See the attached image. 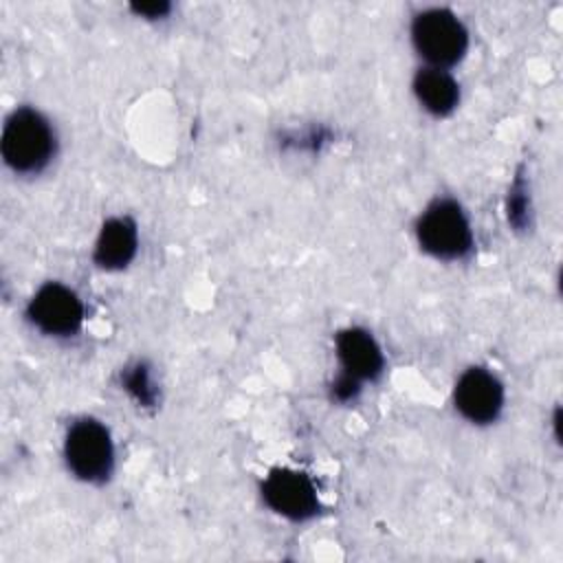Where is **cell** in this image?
Returning a JSON list of instances; mask_svg holds the SVG:
<instances>
[{"mask_svg": "<svg viewBox=\"0 0 563 563\" xmlns=\"http://www.w3.org/2000/svg\"><path fill=\"white\" fill-rule=\"evenodd\" d=\"M55 132L44 114L18 108L2 130V158L18 174H37L55 156Z\"/></svg>", "mask_w": 563, "mask_h": 563, "instance_id": "obj_1", "label": "cell"}, {"mask_svg": "<svg viewBox=\"0 0 563 563\" xmlns=\"http://www.w3.org/2000/svg\"><path fill=\"white\" fill-rule=\"evenodd\" d=\"M420 246L440 260H460L473 246V231L462 207L442 198L431 202L416 224Z\"/></svg>", "mask_w": 563, "mask_h": 563, "instance_id": "obj_2", "label": "cell"}, {"mask_svg": "<svg viewBox=\"0 0 563 563\" xmlns=\"http://www.w3.org/2000/svg\"><path fill=\"white\" fill-rule=\"evenodd\" d=\"M411 40L416 51L433 66L446 68L457 64L468 46V33L460 18L449 9H424L413 18Z\"/></svg>", "mask_w": 563, "mask_h": 563, "instance_id": "obj_3", "label": "cell"}, {"mask_svg": "<svg viewBox=\"0 0 563 563\" xmlns=\"http://www.w3.org/2000/svg\"><path fill=\"white\" fill-rule=\"evenodd\" d=\"M64 455L68 468L79 479L92 484L108 479L114 466L110 431L95 418L75 420L64 440Z\"/></svg>", "mask_w": 563, "mask_h": 563, "instance_id": "obj_4", "label": "cell"}, {"mask_svg": "<svg viewBox=\"0 0 563 563\" xmlns=\"http://www.w3.org/2000/svg\"><path fill=\"white\" fill-rule=\"evenodd\" d=\"M26 314L31 323L51 336H70L81 328L84 306L81 299L64 284H44L29 301Z\"/></svg>", "mask_w": 563, "mask_h": 563, "instance_id": "obj_5", "label": "cell"}, {"mask_svg": "<svg viewBox=\"0 0 563 563\" xmlns=\"http://www.w3.org/2000/svg\"><path fill=\"white\" fill-rule=\"evenodd\" d=\"M262 497L268 508L292 521H306L319 510L314 484L292 468H273L262 482Z\"/></svg>", "mask_w": 563, "mask_h": 563, "instance_id": "obj_6", "label": "cell"}, {"mask_svg": "<svg viewBox=\"0 0 563 563\" xmlns=\"http://www.w3.org/2000/svg\"><path fill=\"white\" fill-rule=\"evenodd\" d=\"M455 409L473 424L497 420L504 407V387L499 378L484 367H468L455 383Z\"/></svg>", "mask_w": 563, "mask_h": 563, "instance_id": "obj_7", "label": "cell"}, {"mask_svg": "<svg viewBox=\"0 0 563 563\" xmlns=\"http://www.w3.org/2000/svg\"><path fill=\"white\" fill-rule=\"evenodd\" d=\"M336 356L343 374L363 380H374L383 372V352L374 336L363 328L341 330L336 336Z\"/></svg>", "mask_w": 563, "mask_h": 563, "instance_id": "obj_8", "label": "cell"}, {"mask_svg": "<svg viewBox=\"0 0 563 563\" xmlns=\"http://www.w3.org/2000/svg\"><path fill=\"white\" fill-rule=\"evenodd\" d=\"M139 249L136 224L130 218H110L103 222L95 242V262L101 268L117 271L128 266Z\"/></svg>", "mask_w": 563, "mask_h": 563, "instance_id": "obj_9", "label": "cell"}, {"mask_svg": "<svg viewBox=\"0 0 563 563\" xmlns=\"http://www.w3.org/2000/svg\"><path fill=\"white\" fill-rule=\"evenodd\" d=\"M413 92L433 117H446L460 101V86L444 68H420L413 77Z\"/></svg>", "mask_w": 563, "mask_h": 563, "instance_id": "obj_10", "label": "cell"}, {"mask_svg": "<svg viewBox=\"0 0 563 563\" xmlns=\"http://www.w3.org/2000/svg\"><path fill=\"white\" fill-rule=\"evenodd\" d=\"M125 389L141 402V405H154L156 400V387L150 378V372L143 363H136L134 367H128L123 374Z\"/></svg>", "mask_w": 563, "mask_h": 563, "instance_id": "obj_11", "label": "cell"}, {"mask_svg": "<svg viewBox=\"0 0 563 563\" xmlns=\"http://www.w3.org/2000/svg\"><path fill=\"white\" fill-rule=\"evenodd\" d=\"M508 220L515 227H526L528 222V187L521 178H517L510 187V196H508Z\"/></svg>", "mask_w": 563, "mask_h": 563, "instance_id": "obj_12", "label": "cell"}, {"mask_svg": "<svg viewBox=\"0 0 563 563\" xmlns=\"http://www.w3.org/2000/svg\"><path fill=\"white\" fill-rule=\"evenodd\" d=\"M358 389H361V383H358L356 378L343 374V372H341L339 378L332 383V396H334L336 400H341V402H347V400L356 398Z\"/></svg>", "mask_w": 563, "mask_h": 563, "instance_id": "obj_13", "label": "cell"}, {"mask_svg": "<svg viewBox=\"0 0 563 563\" xmlns=\"http://www.w3.org/2000/svg\"><path fill=\"white\" fill-rule=\"evenodd\" d=\"M132 11H136L139 15H147V18H161L169 11L167 2H143V4H134Z\"/></svg>", "mask_w": 563, "mask_h": 563, "instance_id": "obj_14", "label": "cell"}]
</instances>
